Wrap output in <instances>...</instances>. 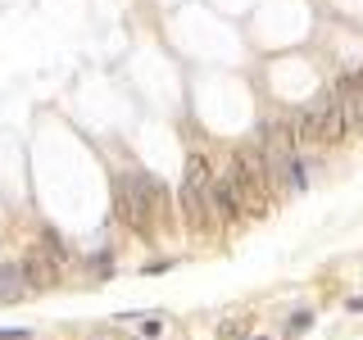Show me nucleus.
<instances>
[{"mask_svg":"<svg viewBox=\"0 0 363 340\" xmlns=\"http://www.w3.org/2000/svg\"><path fill=\"white\" fill-rule=\"evenodd\" d=\"M41 249L55 259V268H60V272L68 268V259H73V254H68V245L60 241V232H45V236H41Z\"/></svg>","mask_w":363,"mask_h":340,"instance_id":"obj_9","label":"nucleus"},{"mask_svg":"<svg viewBox=\"0 0 363 340\" xmlns=\"http://www.w3.org/2000/svg\"><path fill=\"white\" fill-rule=\"evenodd\" d=\"M332 91H336V100H340V113H345V128L359 132L363 128V82H359L354 73H340L336 82H332Z\"/></svg>","mask_w":363,"mask_h":340,"instance_id":"obj_5","label":"nucleus"},{"mask_svg":"<svg viewBox=\"0 0 363 340\" xmlns=\"http://www.w3.org/2000/svg\"><path fill=\"white\" fill-rule=\"evenodd\" d=\"M209 209L218 213L223 222H236V218H241V213H245V200H241V191H236L232 173L213 177V186H209Z\"/></svg>","mask_w":363,"mask_h":340,"instance_id":"obj_6","label":"nucleus"},{"mask_svg":"<svg viewBox=\"0 0 363 340\" xmlns=\"http://www.w3.org/2000/svg\"><path fill=\"white\" fill-rule=\"evenodd\" d=\"M23 268L18 264H0V304H14L18 295H23Z\"/></svg>","mask_w":363,"mask_h":340,"instance_id":"obj_8","label":"nucleus"},{"mask_svg":"<svg viewBox=\"0 0 363 340\" xmlns=\"http://www.w3.org/2000/svg\"><path fill=\"white\" fill-rule=\"evenodd\" d=\"M105 272H113V259L105 254V249H100V254L91 259V277H105Z\"/></svg>","mask_w":363,"mask_h":340,"instance_id":"obj_10","label":"nucleus"},{"mask_svg":"<svg viewBox=\"0 0 363 340\" xmlns=\"http://www.w3.org/2000/svg\"><path fill=\"white\" fill-rule=\"evenodd\" d=\"M209 186H213L209 159H204V154H191V159H186V173H182L177 200H182V218L196 227V232H204V227H209V218H213V209H209Z\"/></svg>","mask_w":363,"mask_h":340,"instance_id":"obj_4","label":"nucleus"},{"mask_svg":"<svg viewBox=\"0 0 363 340\" xmlns=\"http://www.w3.org/2000/svg\"><path fill=\"white\" fill-rule=\"evenodd\" d=\"M232 181H236V191H241V200H245V213H264L272 186H277L264 150H250V145L236 150V159H232Z\"/></svg>","mask_w":363,"mask_h":340,"instance_id":"obj_3","label":"nucleus"},{"mask_svg":"<svg viewBox=\"0 0 363 340\" xmlns=\"http://www.w3.org/2000/svg\"><path fill=\"white\" fill-rule=\"evenodd\" d=\"M23 281H28V286H37V290H45V286H55V281H60V268H55V259L45 254L41 245H32L28 249V259H23Z\"/></svg>","mask_w":363,"mask_h":340,"instance_id":"obj_7","label":"nucleus"},{"mask_svg":"<svg viewBox=\"0 0 363 340\" xmlns=\"http://www.w3.org/2000/svg\"><path fill=\"white\" fill-rule=\"evenodd\" d=\"M291 128H295V141H313V145H332V141H345L350 136L345 113H340V100H336L332 86L318 91L309 105L291 118Z\"/></svg>","mask_w":363,"mask_h":340,"instance_id":"obj_2","label":"nucleus"},{"mask_svg":"<svg viewBox=\"0 0 363 340\" xmlns=\"http://www.w3.org/2000/svg\"><path fill=\"white\" fill-rule=\"evenodd\" d=\"M113 191H118V218L132 227L136 236H150L155 232V218H159V181L136 173V168H128V173H118V181H113Z\"/></svg>","mask_w":363,"mask_h":340,"instance_id":"obj_1","label":"nucleus"}]
</instances>
